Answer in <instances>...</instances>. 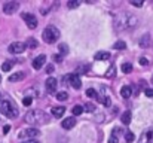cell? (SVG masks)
<instances>
[{
  "label": "cell",
  "mask_w": 153,
  "mask_h": 143,
  "mask_svg": "<svg viewBox=\"0 0 153 143\" xmlns=\"http://www.w3.org/2000/svg\"><path fill=\"white\" fill-rule=\"evenodd\" d=\"M7 49H9L10 54H22L25 51V43H22V42H13V43L9 45Z\"/></svg>",
  "instance_id": "9"
},
{
  "label": "cell",
  "mask_w": 153,
  "mask_h": 143,
  "mask_svg": "<svg viewBox=\"0 0 153 143\" xmlns=\"http://www.w3.org/2000/svg\"><path fill=\"white\" fill-rule=\"evenodd\" d=\"M88 70H89V64H82V66H79L77 67V75H83V73H88Z\"/></svg>",
  "instance_id": "24"
},
{
  "label": "cell",
  "mask_w": 153,
  "mask_h": 143,
  "mask_svg": "<svg viewBox=\"0 0 153 143\" xmlns=\"http://www.w3.org/2000/svg\"><path fill=\"white\" fill-rule=\"evenodd\" d=\"M122 72L123 73H131L132 72V64L131 63H123L122 64Z\"/></svg>",
  "instance_id": "25"
},
{
  "label": "cell",
  "mask_w": 153,
  "mask_h": 143,
  "mask_svg": "<svg viewBox=\"0 0 153 143\" xmlns=\"http://www.w3.org/2000/svg\"><path fill=\"white\" fill-rule=\"evenodd\" d=\"M114 70H116V67H114V66H111V67L107 70V73H105V78H113V75H114Z\"/></svg>",
  "instance_id": "31"
},
{
  "label": "cell",
  "mask_w": 153,
  "mask_h": 143,
  "mask_svg": "<svg viewBox=\"0 0 153 143\" xmlns=\"http://www.w3.org/2000/svg\"><path fill=\"white\" fill-rule=\"evenodd\" d=\"M64 81H68L74 90H80V87H82V82H80V78H79V75H77V73H71V75L65 76V78H64Z\"/></svg>",
  "instance_id": "7"
},
{
  "label": "cell",
  "mask_w": 153,
  "mask_h": 143,
  "mask_svg": "<svg viewBox=\"0 0 153 143\" xmlns=\"http://www.w3.org/2000/svg\"><path fill=\"white\" fill-rule=\"evenodd\" d=\"M97 61H102V60H108L110 58V54L107 52V51H100V52H97L95 54V57H94Z\"/></svg>",
  "instance_id": "19"
},
{
  "label": "cell",
  "mask_w": 153,
  "mask_h": 143,
  "mask_svg": "<svg viewBox=\"0 0 153 143\" xmlns=\"http://www.w3.org/2000/svg\"><path fill=\"white\" fill-rule=\"evenodd\" d=\"M138 143H153V128H147L146 131H143Z\"/></svg>",
  "instance_id": "10"
},
{
  "label": "cell",
  "mask_w": 153,
  "mask_h": 143,
  "mask_svg": "<svg viewBox=\"0 0 153 143\" xmlns=\"http://www.w3.org/2000/svg\"><path fill=\"white\" fill-rule=\"evenodd\" d=\"M45 60H46V57H45L43 54L37 55V57L33 60V63H31L33 69H34V70H40V69L43 67V64H45Z\"/></svg>",
  "instance_id": "11"
},
{
  "label": "cell",
  "mask_w": 153,
  "mask_h": 143,
  "mask_svg": "<svg viewBox=\"0 0 153 143\" xmlns=\"http://www.w3.org/2000/svg\"><path fill=\"white\" fill-rule=\"evenodd\" d=\"M140 87H141V88H144V87H146V82H144V81H141V82H140Z\"/></svg>",
  "instance_id": "43"
},
{
  "label": "cell",
  "mask_w": 153,
  "mask_h": 143,
  "mask_svg": "<svg viewBox=\"0 0 153 143\" xmlns=\"http://www.w3.org/2000/svg\"><path fill=\"white\" fill-rule=\"evenodd\" d=\"M144 93H146L147 97H150V98H152L153 97V88H146V90H144Z\"/></svg>",
  "instance_id": "36"
},
{
  "label": "cell",
  "mask_w": 153,
  "mask_h": 143,
  "mask_svg": "<svg viewBox=\"0 0 153 143\" xmlns=\"http://www.w3.org/2000/svg\"><path fill=\"white\" fill-rule=\"evenodd\" d=\"M126 48V43L123 42V40H117L116 43H114V49H119V51H123Z\"/></svg>",
  "instance_id": "29"
},
{
  "label": "cell",
  "mask_w": 153,
  "mask_h": 143,
  "mask_svg": "<svg viewBox=\"0 0 153 143\" xmlns=\"http://www.w3.org/2000/svg\"><path fill=\"white\" fill-rule=\"evenodd\" d=\"M31 101H33V98H31V97H28V95H27V97H25V98L22 100L24 106H30V104H31Z\"/></svg>",
  "instance_id": "34"
},
{
  "label": "cell",
  "mask_w": 153,
  "mask_h": 143,
  "mask_svg": "<svg viewBox=\"0 0 153 143\" xmlns=\"http://www.w3.org/2000/svg\"><path fill=\"white\" fill-rule=\"evenodd\" d=\"M131 118H132V115H131V112H129V110L123 112V113H122V116H120V119H122V124H125V125H129V124H131Z\"/></svg>",
  "instance_id": "18"
},
{
  "label": "cell",
  "mask_w": 153,
  "mask_h": 143,
  "mask_svg": "<svg viewBox=\"0 0 153 143\" xmlns=\"http://www.w3.org/2000/svg\"><path fill=\"white\" fill-rule=\"evenodd\" d=\"M77 6H80V0H71V1L67 3V7H68V9H74V7H77Z\"/></svg>",
  "instance_id": "28"
},
{
  "label": "cell",
  "mask_w": 153,
  "mask_h": 143,
  "mask_svg": "<svg viewBox=\"0 0 153 143\" xmlns=\"http://www.w3.org/2000/svg\"><path fill=\"white\" fill-rule=\"evenodd\" d=\"M138 63H140L141 66H147V64H149V61H147V58H146V57H141V58L138 60Z\"/></svg>",
  "instance_id": "35"
},
{
  "label": "cell",
  "mask_w": 153,
  "mask_h": 143,
  "mask_svg": "<svg viewBox=\"0 0 153 143\" xmlns=\"http://www.w3.org/2000/svg\"><path fill=\"white\" fill-rule=\"evenodd\" d=\"M9 131H10V125H4L3 127V134H7Z\"/></svg>",
  "instance_id": "39"
},
{
  "label": "cell",
  "mask_w": 153,
  "mask_h": 143,
  "mask_svg": "<svg viewBox=\"0 0 153 143\" xmlns=\"http://www.w3.org/2000/svg\"><path fill=\"white\" fill-rule=\"evenodd\" d=\"M43 40L46 43H53L59 39V30L55 27V25H48L45 30H43V34H42Z\"/></svg>",
  "instance_id": "4"
},
{
  "label": "cell",
  "mask_w": 153,
  "mask_h": 143,
  "mask_svg": "<svg viewBox=\"0 0 153 143\" xmlns=\"http://www.w3.org/2000/svg\"><path fill=\"white\" fill-rule=\"evenodd\" d=\"M22 143H40V142L34 139V140H25V142H22Z\"/></svg>",
  "instance_id": "42"
},
{
  "label": "cell",
  "mask_w": 153,
  "mask_h": 143,
  "mask_svg": "<svg viewBox=\"0 0 153 143\" xmlns=\"http://www.w3.org/2000/svg\"><path fill=\"white\" fill-rule=\"evenodd\" d=\"M21 16H22V19L25 21V24H27L28 28H36V27H37V18H36L33 13H27V12H24Z\"/></svg>",
  "instance_id": "6"
},
{
  "label": "cell",
  "mask_w": 153,
  "mask_h": 143,
  "mask_svg": "<svg viewBox=\"0 0 153 143\" xmlns=\"http://www.w3.org/2000/svg\"><path fill=\"white\" fill-rule=\"evenodd\" d=\"M117 30H126V28H134L137 25V18L132 16V15H126V13H122L116 18V24Z\"/></svg>",
  "instance_id": "3"
},
{
  "label": "cell",
  "mask_w": 153,
  "mask_h": 143,
  "mask_svg": "<svg viewBox=\"0 0 153 143\" xmlns=\"http://www.w3.org/2000/svg\"><path fill=\"white\" fill-rule=\"evenodd\" d=\"M134 139H135V136H134V133H132V131L125 133V140H126V143H132L134 142Z\"/></svg>",
  "instance_id": "27"
},
{
  "label": "cell",
  "mask_w": 153,
  "mask_h": 143,
  "mask_svg": "<svg viewBox=\"0 0 153 143\" xmlns=\"http://www.w3.org/2000/svg\"><path fill=\"white\" fill-rule=\"evenodd\" d=\"M0 113H3L6 118L12 119L18 116V107L15 106V103L9 98H1L0 100Z\"/></svg>",
  "instance_id": "2"
},
{
  "label": "cell",
  "mask_w": 153,
  "mask_h": 143,
  "mask_svg": "<svg viewBox=\"0 0 153 143\" xmlns=\"http://www.w3.org/2000/svg\"><path fill=\"white\" fill-rule=\"evenodd\" d=\"M129 3H131L132 6H137V7H141V6H143V1H141V0H140V1H138V0H131Z\"/></svg>",
  "instance_id": "33"
},
{
  "label": "cell",
  "mask_w": 153,
  "mask_h": 143,
  "mask_svg": "<svg viewBox=\"0 0 153 143\" xmlns=\"http://www.w3.org/2000/svg\"><path fill=\"white\" fill-rule=\"evenodd\" d=\"M0 82H1V75H0Z\"/></svg>",
  "instance_id": "44"
},
{
  "label": "cell",
  "mask_w": 153,
  "mask_h": 143,
  "mask_svg": "<svg viewBox=\"0 0 153 143\" xmlns=\"http://www.w3.org/2000/svg\"><path fill=\"white\" fill-rule=\"evenodd\" d=\"M24 121L30 125H45L49 122V115L43 110H28L24 116Z\"/></svg>",
  "instance_id": "1"
},
{
  "label": "cell",
  "mask_w": 153,
  "mask_h": 143,
  "mask_svg": "<svg viewBox=\"0 0 153 143\" xmlns=\"http://www.w3.org/2000/svg\"><path fill=\"white\" fill-rule=\"evenodd\" d=\"M25 78V75L22 73V72H16V73H13V75H10L9 76V82H18V81H22Z\"/></svg>",
  "instance_id": "17"
},
{
  "label": "cell",
  "mask_w": 153,
  "mask_h": 143,
  "mask_svg": "<svg viewBox=\"0 0 153 143\" xmlns=\"http://www.w3.org/2000/svg\"><path fill=\"white\" fill-rule=\"evenodd\" d=\"M0 100H1V94H0Z\"/></svg>",
  "instance_id": "46"
},
{
  "label": "cell",
  "mask_w": 153,
  "mask_h": 143,
  "mask_svg": "<svg viewBox=\"0 0 153 143\" xmlns=\"http://www.w3.org/2000/svg\"><path fill=\"white\" fill-rule=\"evenodd\" d=\"M53 60H55L56 63H61V61H62V60H61V55H56V54L53 55Z\"/></svg>",
  "instance_id": "40"
},
{
  "label": "cell",
  "mask_w": 153,
  "mask_h": 143,
  "mask_svg": "<svg viewBox=\"0 0 153 143\" xmlns=\"http://www.w3.org/2000/svg\"><path fill=\"white\" fill-rule=\"evenodd\" d=\"M59 52H61L62 55H65V54L68 52V48H67L65 43H61V45H59Z\"/></svg>",
  "instance_id": "32"
},
{
  "label": "cell",
  "mask_w": 153,
  "mask_h": 143,
  "mask_svg": "<svg viewBox=\"0 0 153 143\" xmlns=\"http://www.w3.org/2000/svg\"><path fill=\"white\" fill-rule=\"evenodd\" d=\"M83 110H85V109H83V106H80V104H76V106L71 109V112H73V115H74V116L82 115V113H83Z\"/></svg>",
  "instance_id": "23"
},
{
  "label": "cell",
  "mask_w": 153,
  "mask_h": 143,
  "mask_svg": "<svg viewBox=\"0 0 153 143\" xmlns=\"http://www.w3.org/2000/svg\"><path fill=\"white\" fill-rule=\"evenodd\" d=\"M108 143H119V139H117L116 136H111V137L108 139Z\"/></svg>",
  "instance_id": "38"
},
{
  "label": "cell",
  "mask_w": 153,
  "mask_h": 143,
  "mask_svg": "<svg viewBox=\"0 0 153 143\" xmlns=\"http://www.w3.org/2000/svg\"><path fill=\"white\" fill-rule=\"evenodd\" d=\"M62 128H65V130H70V128H73L74 125H76V119L73 118V116H70V118H65V119H62Z\"/></svg>",
  "instance_id": "14"
},
{
  "label": "cell",
  "mask_w": 153,
  "mask_h": 143,
  "mask_svg": "<svg viewBox=\"0 0 153 143\" xmlns=\"http://www.w3.org/2000/svg\"><path fill=\"white\" fill-rule=\"evenodd\" d=\"M120 95H122L123 98H129V97L132 95V88H131L129 85H123V87L120 88Z\"/></svg>",
  "instance_id": "16"
},
{
  "label": "cell",
  "mask_w": 153,
  "mask_h": 143,
  "mask_svg": "<svg viewBox=\"0 0 153 143\" xmlns=\"http://www.w3.org/2000/svg\"><path fill=\"white\" fill-rule=\"evenodd\" d=\"M86 95H88L89 98H94V100H98V97H100L98 93H97L94 88H88V90H86Z\"/></svg>",
  "instance_id": "22"
},
{
  "label": "cell",
  "mask_w": 153,
  "mask_h": 143,
  "mask_svg": "<svg viewBox=\"0 0 153 143\" xmlns=\"http://www.w3.org/2000/svg\"><path fill=\"white\" fill-rule=\"evenodd\" d=\"M13 64H15V61L7 60V61H4V63L1 64V70H3V72H10V69L13 67Z\"/></svg>",
  "instance_id": "21"
},
{
  "label": "cell",
  "mask_w": 153,
  "mask_h": 143,
  "mask_svg": "<svg viewBox=\"0 0 153 143\" xmlns=\"http://www.w3.org/2000/svg\"><path fill=\"white\" fill-rule=\"evenodd\" d=\"M51 113H52V116H55V118H62V115L65 113V107H62V106L52 107Z\"/></svg>",
  "instance_id": "15"
},
{
  "label": "cell",
  "mask_w": 153,
  "mask_h": 143,
  "mask_svg": "<svg viewBox=\"0 0 153 143\" xmlns=\"http://www.w3.org/2000/svg\"><path fill=\"white\" fill-rule=\"evenodd\" d=\"M56 100H59V101H65L67 98H68V95H67V93L65 91H61V93H56Z\"/></svg>",
  "instance_id": "26"
},
{
  "label": "cell",
  "mask_w": 153,
  "mask_h": 143,
  "mask_svg": "<svg viewBox=\"0 0 153 143\" xmlns=\"http://www.w3.org/2000/svg\"><path fill=\"white\" fill-rule=\"evenodd\" d=\"M18 7H19V3L18 1H7V3L3 4V12L6 15H12L13 12L18 10Z\"/></svg>",
  "instance_id": "8"
},
{
  "label": "cell",
  "mask_w": 153,
  "mask_h": 143,
  "mask_svg": "<svg viewBox=\"0 0 153 143\" xmlns=\"http://www.w3.org/2000/svg\"><path fill=\"white\" fill-rule=\"evenodd\" d=\"M152 85H153V76H152Z\"/></svg>",
  "instance_id": "45"
},
{
  "label": "cell",
  "mask_w": 153,
  "mask_h": 143,
  "mask_svg": "<svg viewBox=\"0 0 153 143\" xmlns=\"http://www.w3.org/2000/svg\"><path fill=\"white\" fill-rule=\"evenodd\" d=\"M150 43H152V37H150V34H149V33L143 34V36H141V39H140V42H138L140 48H143V49L149 48L150 46Z\"/></svg>",
  "instance_id": "13"
},
{
  "label": "cell",
  "mask_w": 153,
  "mask_h": 143,
  "mask_svg": "<svg viewBox=\"0 0 153 143\" xmlns=\"http://www.w3.org/2000/svg\"><path fill=\"white\" fill-rule=\"evenodd\" d=\"M39 134H40V131H39L37 128H25V130H21V131H19L18 137H19L21 140H24V139H27V140H34Z\"/></svg>",
  "instance_id": "5"
},
{
  "label": "cell",
  "mask_w": 153,
  "mask_h": 143,
  "mask_svg": "<svg viewBox=\"0 0 153 143\" xmlns=\"http://www.w3.org/2000/svg\"><path fill=\"white\" fill-rule=\"evenodd\" d=\"M25 48L36 49V48H39V42H37L34 37H30V39H27V42H25Z\"/></svg>",
  "instance_id": "20"
},
{
  "label": "cell",
  "mask_w": 153,
  "mask_h": 143,
  "mask_svg": "<svg viewBox=\"0 0 153 143\" xmlns=\"http://www.w3.org/2000/svg\"><path fill=\"white\" fill-rule=\"evenodd\" d=\"M83 109H85L86 112H95V106H94L92 103H88V104H85V106H83Z\"/></svg>",
  "instance_id": "30"
},
{
  "label": "cell",
  "mask_w": 153,
  "mask_h": 143,
  "mask_svg": "<svg viewBox=\"0 0 153 143\" xmlns=\"http://www.w3.org/2000/svg\"><path fill=\"white\" fill-rule=\"evenodd\" d=\"M45 87H46V91L48 93H55L56 91V87H58V82L55 78H48L46 82H45Z\"/></svg>",
  "instance_id": "12"
},
{
  "label": "cell",
  "mask_w": 153,
  "mask_h": 143,
  "mask_svg": "<svg viewBox=\"0 0 153 143\" xmlns=\"http://www.w3.org/2000/svg\"><path fill=\"white\" fill-rule=\"evenodd\" d=\"M52 72H53V66H48V67H46V73H49V75H51Z\"/></svg>",
  "instance_id": "41"
},
{
  "label": "cell",
  "mask_w": 153,
  "mask_h": 143,
  "mask_svg": "<svg viewBox=\"0 0 153 143\" xmlns=\"http://www.w3.org/2000/svg\"><path fill=\"white\" fill-rule=\"evenodd\" d=\"M120 131H122V130H120V128H119V127H116V128H114V130H113V134H111V136H116V137H117V136H119V134H120Z\"/></svg>",
  "instance_id": "37"
}]
</instances>
